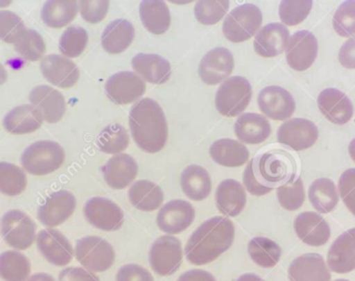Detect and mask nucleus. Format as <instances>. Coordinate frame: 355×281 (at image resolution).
<instances>
[{"label": "nucleus", "mask_w": 355, "mask_h": 281, "mask_svg": "<svg viewBox=\"0 0 355 281\" xmlns=\"http://www.w3.org/2000/svg\"><path fill=\"white\" fill-rule=\"evenodd\" d=\"M63 147L54 141H37L26 147L21 156L22 167L34 176L54 173L65 162Z\"/></svg>", "instance_id": "20e7f679"}, {"label": "nucleus", "mask_w": 355, "mask_h": 281, "mask_svg": "<svg viewBox=\"0 0 355 281\" xmlns=\"http://www.w3.org/2000/svg\"><path fill=\"white\" fill-rule=\"evenodd\" d=\"M296 175L295 160L288 152L272 150L249 162L243 173V185L252 196L268 195Z\"/></svg>", "instance_id": "f257e3e1"}, {"label": "nucleus", "mask_w": 355, "mask_h": 281, "mask_svg": "<svg viewBox=\"0 0 355 281\" xmlns=\"http://www.w3.org/2000/svg\"><path fill=\"white\" fill-rule=\"evenodd\" d=\"M146 92V84L133 71H120L111 76L105 84L107 98L116 105H128L137 101Z\"/></svg>", "instance_id": "f8f14e48"}, {"label": "nucleus", "mask_w": 355, "mask_h": 281, "mask_svg": "<svg viewBox=\"0 0 355 281\" xmlns=\"http://www.w3.org/2000/svg\"><path fill=\"white\" fill-rule=\"evenodd\" d=\"M31 273L29 258L20 252L7 250L0 254V278L5 281H26Z\"/></svg>", "instance_id": "4c0bfd02"}, {"label": "nucleus", "mask_w": 355, "mask_h": 281, "mask_svg": "<svg viewBox=\"0 0 355 281\" xmlns=\"http://www.w3.org/2000/svg\"><path fill=\"white\" fill-rule=\"evenodd\" d=\"M88 33L80 26H69L60 40V51L66 58H78L88 44Z\"/></svg>", "instance_id": "a18cd8bd"}, {"label": "nucleus", "mask_w": 355, "mask_h": 281, "mask_svg": "<svg viewBox=\"0 0 355 281\" xmlns=\"http://www.w3.org/2000/svg\"><path fill=\"white\" fill-rule=\"evenodd\" d=\"M109 5L110 0H79V10L85 22L96 24L105 18Z\"/></svg>", "instance_id": "8fccbe9b"}, {"label": "nucleus", "mask_w": 355, "mask_h": 281, "mask_svg": "<svg viewBox=\"0 0 355 281\" xmlns=\"http://www.w3.org/2000/svg\"><path fill=\"white\" fill-rule=\"evenodd\" d=\"M332 24L340 37H350L355 35V0H345L340 5L334 15Z\"/></svg>", "instance_id": "de8ad7c7"}, {"label": "nucleus", "mask_w": 355, "mask_h": 281, "mask_svg": "<svg viewBox=\"0 0 355 281\" xmlns=\"http://www.w3.org/2000/svg\"><path fill=\"white\" fill-rule=\"evenodd\" d=\"M294 230L302 242L313 247L327 244L331 234L329 224L315 212L300 213L294 221Z\"/></svg>", "instance_id": "412c9836"}, {"label": "nucleus", "mask_w": 355, "mask_h": 281, "mask_svg": "<svg viewBox=\"0 0 355 281\" xmlns=\"http://www.w3.org/2000/svg\"><path fill=\"white\" fill-rule=\"evenodd\" d=\"M339 62L347 69H355V37L347 40L339 51Z\"/></svg>", "instance_id": "5fc2aeb1"}, {"label": "nucleus", "mask_w": 355, "mask_h": 281, "mask_svg": "<svg viewBox=\"0 0 355 281\" xmlns=\"http://www.w3.org/2000/svg\"><path fill=\"white\" fill-rule=\"evenodd\" d=\"M26 281H55V279L53 278L49 273H39L26 279Z\"/></svg>", "instance_id": "4d7b16f0"}, {"label": "nucleus", "mask_w": 355, "mask_h": 281, "mask_svg": "<svg viewBox=\"0 0 355 281\" xmlns=\"http://www.w3.org/2000/svg\"><path fill=\"white\" fill-rule=\"evenodd\" d=\"M181 187L189 199L202 201L211 194V177L207 169L201 166L191 165L182 171Z\"/></svg>", "instance_id": "72a5a7b5"}, {"label": "nucleus", "mask_w": 355, "mask_h": 281, "mask_svg": "<svg viewBox=\"0 0 355 281\" xmlns=\"http://www.w3.org/2000/svg\"><path fill=\"white\" fill-rule=\"evenodd\" d=\"M261 24V10L256 5L245 3L228 13L223 24V33L230 42H245L260 31Z\"/></svg>", "instance_id": "39448f33"}, {"label": "nucleus", "mask_w": 355, "mask_h": 281, "mask_svg": "<svg viewBox=\"0 0 355 281\" xmlns=\"http://www.w3.org/2000/svg\"><path fill=\"white\" fill-rule=\"evenodd\" d=\"M37 226L26 213L10 210L0 221V233L9 246L28 250L37 239Z\"/></svg>", "instance_id": "6e6552de"}, {"label": "nucleus", "mask_w": 355, "mask_h": 281, "mask_svg": "<svg viewBox=\"0 0 355 281\" xmlns=\"http://www.w3.org/2000/svg\"><path fill=\"white\" fill-rule=\"evenodd\" d=\"M78 13L77 0H47L42 8V20L50 28L60 29L73 22Z\"/></svg>", "instance_id": "c9c22d12"}, {"label": "nucleus", "mask_w": 355, "mask_h": 281, "mask_svg": "<svg viewBox=\"0 0 355 281\" xmlns=\"http://www.w3.org/2000/svg\"><path fill=\"white\" fill-rule=\"evenodd\" d=\"M26 173L15 164L0 162V192L3 195L19 196L26 190Z\"/></svg>", "instance_id": "a19ab883"}, {"label": "nucleus", "mask_w": 355, "mask_h": 281, "mask_svg": "<svg viewBox=\"0 0 355 281\" xmlns=\"http://www.w3.org/2000/svg\"><path fill=\"white\" fill-rule=\"evenodd\" d=\"M338 189L347 208L355 216V169H347L341 175Z\"/></svg>", "instance_id": "3c124183"}, {"label": "nucleus", "mask_w": 355, "mask_h": 281, "mask_svg": "<svg viewBox=\"0 0 355 281\" xmlns=\"http://www.w3.org/2000/svg\"><path fill=\"white\" fill-rule=\"evenodd\" d=\"M168 1L175 3V5H188V3H193L194 0H168Z\"/></svg>", "instance_id": "680f3d73"}, {"label": "nucleus", "mask_w": 355, "mask_h": 281, "mask_svg": "<svg viewBox=\"0 0 355 281\" xmlns=\"http://www.w3.org/2000/svg\"><path fill=\"white\" fill-rule=\"evenodd\" d=\"M236 137L245 144H260L271 135L269 120L258 113H245L235 124Z\"/></svg>", "instance_id": "c756f323"}, {"label": "nucleus", "mask_w": 355, "mask_h": 281, "mask_svg": "<svg viewBox=\"0 0 355 281\" xmlns=\"http://www.w3.org/2000/svg\"><path fill=\"white\" fill-rule=\"evenodd\" d=\"M178 281H216V279L209 271L192 269V271L182 273Z\"/></svg>", "instance_id": "6e6d98bb"}, {"label": "nucleus", "mask_w": 355, "mask_h": 281, "mask_svg": "<svg viewBox=\"0 0 355 281\" xmlns=\"http://www.w3.org/2000/svg\"><path fill=\"white\" fill-rule=\"evenodd\" d=\"M196 219V210L186 200L166 203L157 214V225L162 232L175 235L186 231Z\"/></svg>", "instance_id": "2eb2a0df"}, {"label": "nucleus", "mask_w": 355, "mask_h": 281, "mask_svg": "<svg viewBox=\"0 0 355 281\" xmlns=\"http://www.w3.org/2000/svg\"><path fill=\"white\" fill-rule=\"evenodd\" d=\"M139 16L143 26L153 35H164L169 30L171 16L164 0H143Z\"/></svg>", "instance_id": "473e14b6"}, {"label": "nucleus", "mask_w": 355, "mask_h": 281, "mask_svg": "<svg viewBox=\"0 0 355 281\" xmlns=\"http://www.w3.org/2000/svg\"><path fill=\"white\" fill-rule=\"evenodd\" d=\"M40 67L47 82L60 88L75 86L80 77V71L76 64L62 56L52 54L44 56Z\"/></svg>", "instance_id": "6ab92c4d"}, {"label": "nucleus", "mask_w": 355, "mask_h": 281, "mask_svg": "<svg viewBox=\"0 0 355 281\" xmlns=\"http://www.w3.org/2000/svg\"><path fill=\"white\" fill-rule=\"evenodd\" d=\"M237 281H264L263 279L260 278L258 275L254 273H245L243 276L239 277Z\"/></svg>", "instance_id": "13d9d810"}, {"label": "nucleus", "mask_w": 355, "mask_h": 281, "mask_svg": "<svg viewBox=\"0 0 355 281\" xmlns=\"http://www.w3.org/2000/svg\"><path fill=\"white\" fill-rule=\"evenodd\" d=\"M290 32L283 24H270L257 33L254 48L262 58H275L286 50Z\"/></svg>", "instance_id": "393cba45"}, {"label": "nucleus", "mask_w": 355, "mask_h": 281, "mask_svg": "<svg viewBox=\"0 0 355 281\" xmlns=\"http://www.w3.org/2000/svg\"><path fill=\"white\" fill-rule=\"evenodd\" d=\"M318 137L316 124L307 119H291L279 126L277 131V142L297 152L313 146Z\"/></svg>", "instance_id": "9b49d317"}, {"label": "nucleus", "mask_w": 355, "mask_h": 281, "mask_svg": "<svg viewBox=\"0 0 355 281\" xmlns=\"http://www.w3.org/2000/svg\"><path fill=\"white\" fill-rule=\"evenodd\" d=\"M139 173V166L128 154H116L102 167L103 178L112 189H124L134 182Z\"/></svg>", "instance_id": "5701e85b"}, {"label": "nucleus", "mask_w": 355, "mask_h": 281, "mask_svg": "<svg viewBox=\"0 0 355 281\" xmlns=\"http://www.w3.org/2000/svg\"><path fill=\"white\" fill-rule=\"evenodd\" d=\"M44 118L33 105H19L3 119V126L11 135H29L42 126Z\"/></svg>", "instance_id": "c85d7f7f"}, {"label": "nucleus", "mask_w": 355, "mask_h": 281, "mask_svg": "<svg viewBox=\"0 0 355 281\" xmlns=\"http://www.w3.org/2000/svg\"><path fill=\"white\" fill-rule=\"evenodd\" d=\"M37 250L43 257L52 265L66 266L73 257L71 242L62 232L55 229H46L40 232L37 237Z\"/></svg>", "instance_id": "f3484780"}, {"label": "nucleus", "mask_w": 355, "mask_h": 281, "mask_svg": "<svg viewBox=\"0 0 355 281\" xmlns=\"http://www.w3.org/2000/svg\"><path fill=\"white\" fill-rule=\"evenodd\" d=\"M233 53L225 48H216L207 53L199 66V75L205 84L214 85L225 82L233 73Z\"/></svg>", "instance_id": "a211bd4d"}, {"label": "nucleus", "mask_w": 355, "mask_h": 281, "mask_svg": "<svg viewBox=\"0 0 355 281\" xmlns=\"http://www.w3.org/2000/svg\"><path fill=\"white\" fill-rule=\"evenodd\" d=\"M75 256L87 271L103 273L114 264L115 252L112 245L96 237H85L78 239L75 247Z\"/></svg>", "instance_id": "0eeeda50"}, {"label": "nucleus", "mask_w": 355, "mask_h": 281, "mask_svg": "<svg viewBox=\"0 0 355 281\" xmlns=\"http://www.w3.org/2000/svg\"><path fill=\"white\" fill-rule=\"evenodd\" d=\"M235 239L233 221L225 216L209 219L192 233L187 243V259L193 265H207L230 250Z\"/></svg>", "instance_id": "f03ea898"}, {"label": "nucleus", "mask_w": 355, "mask_h": 281, "mask_svg": "<svg viewBox=\"0 0 355 281\" xmlns=\"http://www.w3.org/2000/svg\"><path fill=\"white\" fill-rule=\"evenodd\" d=\"M290 281H331V273L324 257L316 253L304 254L288 267Z\"/></svg>", "instance_id": "b1692460"}, {"label": "nucleus", "mask_w": 355, "mask_h": 281, "mask_svg": "<svg viewBox=\"0 0 355 281\" xmlns=\"http://www.w3.org/2000/svg\"><path fill=\"white\" fill-rule=\"evenodd\" d=\"M128 199L136 209L152 212L159 209L164 203V192L155 182L139 180L134 182L128 190Z\"/></svg>", "instance_id": "f704fd0d"}, {"label": "nucleus", "mask_w": 355, "mask_h": 281, "mask_svg": "<svg viewBox=\"0 0 355 281\" xmlns=\"http://www.w3.org/2000/svg\"><path fill=\"white\" fill-rule=\"evenodd\" d=\"M13 0H0V8H6L11 5Z\"/></svg>", "instance_id": "e2e57ef3"}, {"label": "nucleus", "mask_w": 355, "mask_h": 281, "mask_svg": "<svg viewBox=\"0 0 355 281\" xmlns=\"http://www.w3.org/2000/svg\"><path fill=\"white\" fill-rule=\"evenodd\" d=\"M215 201L217 209L225 216H239L247 203L245 188L235 179H226L217 187Z\"/></svg>", "instance_id": "bb28decb"}, {"label": "nucleus", "mask_w": 355, "mask_h": 281, "mask_svg": "<svg viewBox=\"0 0 355 281\" xmlns=\"http://www.w3.org/2000/svg\"><path fill=\"white\" fill-rule=\"evenodd\" d=\"M277 200L281 207L288 211L300 209L305 201V189L302 178L293 176L288 182L277 188Z\"/></svg>", "instance_id": "37998d69"}, {"label": "nucleus", "mask_w": 355, "mask_h": 281, "mask_svg": "<svg viewBox=\"0 0 355 281\" xmlns=\"http://www.w3.org/2000/svg\"><path fill=\"white\" fill-rule=\"evenodd\" d=\"M209 154L215 163L225 167H241L248 163V148L235 139H222L209 147Z\"/></svg>", "instance_id": "2f4dec72"}, {"label": "nucleus", "mask_w": 355, "mask_h": 281, "mask_svg": "<svg viewBox=\"0 0 355 281\" xmlns=\"http://www.w3.org/2000/svg\"><path fill=\"white\" fill-rule=\"evenodd\" d=\"M84 214L89 223L101 231H118L124 223L122 209L107 198L89 199L84 207Z\"/></svg>", "instance_id": "9d476101"}, {"label": "nucleus", "mask_w": 355, "mask_h": 281, "mask_svg": "<svg viewBox=\"0 0 355 281\" xmlns=\"http://www.w3.org/2000/svg\"><path fill=\"white\" fill-rule=\"evenodd\" d=\"M76 205V198L71 191L58 190L51 194L40 205L37 218L43 225L55 228L73 216Z\"/></svg>", "instance_id": "ddd939ff"}, {"label": "nucleus", "mask_w": 355, "mask_h": 281, "mask_svg": "<svg viewBox=\"0 0 355 281\" xmlns=\"http://www.w3.org/2000/svg\"><path fill=\"white\" fill-rule=\"evenodd\" d=\"M319 110L332 124L343 126L353 118L354 107L345 92L336 88H327L318 96Z\"/></svg>", "instance_id": "aec40b11"}, {"label": "nucleus", "mask_w": 355, "mask_h": 281, "mask_svg": "<svg viewBox=\"0 0 355 281\" xmlns=\"http://www.w3.org/2000/svg\"><path fill=\"white\" fill-rule=\"evenodd\" d=\"M252 97V87L245 77L226 79L217 90L215 105L224 117H237L247 109Z\"/></svg>", "instance_id": "423d86ee"}, {"label": "nucleus", "mask_w": 355, "mask_h": 281, "mask_svg": "<svg viewBox=\"0 0 355 281\" xmlns=\"http://www.w3.org/2000/svg\"><path fill=\"white\" fill-rule=\"evenodd\" d=\"M327 263L334 273H349L355 269V228L341 234L330 247Z\"/></svg>", "instance_id": "a878e982"}, {"label": "nucleus", "mask_w": 355, "mask_h": 281, "mask_svg": "<svg viewBox=\"0 0 355 281\" xmlns=\"http://www.w3.org/2000/svg\"><path fill=\"white\" fill-rule=\"evenodd\" d=\"M258 105L263 114L272 120L284 121L295 112V101L282 87L269 86L259 94Z\"/></svg>", "instance_id": "dca6fc26"}, {"label": "nucleus", "mask_w": 355, "mask_h": 281, "mask_svg": "<svg viewBox=\"0 0 355 281\" xmlns=\"http://www.w3.org/2000/svg\"><path fill=\"white\" fill-rule=\"evenodd\" d=\"M116 281H154V277L144 267L128 264L119 269Z\"/></svg>", "instance_id": "603ef678"}, {"label": "nucleus", "mask_w": 355, "mask_h": 281, "mask_svg": "<svg viewBox=\"0 0 355 281\" xmlns=\"http://www.w3.org/2000/svg\"><path fill=\"white\" fill-rule=\"evenodd\" d=\"M313 0H282L279 5V19L284 26H297L309 16Z\"/></svg>", "instance_id": "49530a36"}, {"label": "nucleus", "mask_w": 355, "mask_h": 281, "mask_svg": "<svg viewBox=\"0 0 355 281\" xmlns=\"http://www.w3.org/2000/svg\"><path fill=\"white\" fill-rule=\"evenodd\" d=\"M130 129L136 145L144 152H160L167 143L165 113L150 98H143L133 105L130 112Z\"/></svg>", "instance_id": "7ed1b4c3"}, {"label": "nucleus", "mask_w": 355, "mask_h": 281, "mask_svg": "<svg viewBox=\"0 0 355 281\" xmlns=\"http://www.w3.org/2000/svg\"><path fill=\"white\" fill-rule=\"evenodd\" d=\"M182 257L181 241L171 235L157 239L149 250V264L160 276L173 275L180 269Z\"/></svg>", "instance_id": "1a4fd4ad"}, {"label": "nucleus", "mask_w": 355, "mask_h": 281, "mask_svg": "<svg viewBox=\"0 0 355 281\" xmlns=\"http://www.w3.org/2000/svg\"><path fill=\"white\" fill-rule=\"evenodd\" d=\"M60 281H100L94 273L81 267H68L60 271Z\"/></svg>", "instance_id": "864d4df0"}, {"label": "nucleus", "mask_w": 355, "mask_h": 281, "mask_svg": "<svg viewBox=\"0 0 355 281\" xmlns=\"http://www.w3.org/2000/svg\"><path fill=\"white\" fill-rule=\"evenodd\" d=\"M248 253L251 259L262 269L275 267L282 255V250L279 244L263 237L251 239L248 245Z\"/></svg>", "instance_id": "58836bf2"}, {"label": "nucleus", "mask_w": 355, "mask_h": 281, "mask_svg": "<svg viewBox=\"0 0 355 281\" xmlns=\"http://www.w3.org/2000/svg\"><path fill=\"white\" fill-rule=\"evenodd\" d=\"M22 19L11 11H0V40L15 44L26 31Z\"/></svg>", "instance_id": "09e8293b"}, {"label": "nucleus", "mask_w": 355, "mask_h": 281, "mask_svg": "<svg viewBox=\"0 0 355 281\" xmlns=\"http://www.w3.org/2000/svg\"><path fill=\"white\" fill-rule=\"evenodd\" d=\"M30 101L42 113L45 121L58 124L66 112V101L64 96L52 87L42 85L30 92Z\"/></svg>", "instance_id": "4be33fe9"}, {"label": "nucleus", "mask_w": 355, "mask_h": 281, "mask_svg": "<svg viewBox=\"0 0 355 281\" xmlns=\"http://www.w3.org/2000/svg\"><path fill=\"white\" fill-rule=\"evenodd\" d=\"M7 76H8V75H7V71H6L3 64L0 63V86L5 84L6 80H7Z\"/></svg>", "instance_id": "bf43d9fd"}, {"label": "nucleus", "mask_w": 355, "mask_h": 281, "mask_svg": "<svg viewBox=\"0 0 355 281\" xmlns=\"http://www.w3.org/2000/svg\"><path fill=\"white\" fill-rule=\"evenodd\" d=\"M309 201L320 213H329L339 203L337 187L331 179L319 178L309 187Z\"/></svg>", "instance_id": "e433bc0d"}, {"label": "nucleus", "mask_w": 355, "mask_h": 281, "mask_svg": "<svg viewBox=\"0 0 355 281\" xmlns=\"http://www.w3.org/2000/svg\"><path fill=\"white\" fill-rule=\"evenodd\" d=\"M19 56L29 62H37L44 56L45 42L42 35L35 30L26 29L15 43Z\"/></svg>", "instance_id": "79ce46f5"}, {"label": "nucleus", "mask_w": 355, "mask_h": 281, "mask_svg": "<svg viewBox=\"0 0 355 281\" xmlns=\"http://www.w3.org/2000/svg\"><path fill=\"white\" fill-rule=\"evenodd\" d=\"M349 153H350L351 158L354 160L355 163V139L351 141L350 145H349Z\"/></svg>", "instance_id": "052dcab7"}, {"label": "nucleus", "mask_w": 355, "mask_h": 281, "mask_svg": "<svg viewBox=\"0 0 355 281\" xmlns=\"http://www.w3.org/2000/svg\"><path fill=\"white\" fill-rule=\"evenodd\" d=\"M285 52L291 69L307 71L318 56V41L311 32L302 30L290 37Z\"/></svg>", "instance_id": "4468645a"}, {"label": "nucleus", "mask_w": 355, "mask_h": 281, "mask_svg": "<svg viewBox=\"0 0 355 281\" xmlns=\"http://www.w3.org/2000/svg\"><path fill=\"white\" fill-rule=\"evenodd\" d=\"M130 144V137L124 126L111 124L102 130L97 139V145L105 154H120Z\"/></svg>", "instance_id": "ea45409f"}, {"label": "nucleus", "mask_w": 355, "mask_h": 281, "mask_svg": "<svg viewBox=\"0 0 355 281\" xmlns=\"http://www.w3.org/2000/svg\"><path fill=\"white\" fill-rule=\"evenodd\" d=\"M230 9V0H198L194 7L196 18L204 26L220 22Z\"/></svg>", "instance_id": "c03bdc74"}, {"label": "nucleus", "mask_w": 355, "mask_h": 281, "mask_svg": "<svg viewBox=\"0 0 355 281\" xmlns=\"http://www.w3.org/2000/svg\"><path fill=\"white\" fill-rule=\"evenodd\" d=\"M134 37L133 24L125 19H118L105 26L101 37L102 48L110 54H120L132 44Z\"/></svg>", "instance_id": "7c9ffc66"}, {"label": "nucleus", "mask_w": 355, "mask_h": 281, "mask_svg": "<svg viewBox=\"0 0 355 281\" xmlns=\"http://www.w3.org/2000/svg\"><path fill=\"white\" fill-rule=\"evenodd\" d=\"M132 67L141 78L150 84H165L171 76L169 62L157 54H136L132 60Z\"/></svg>", "instance_id": "cd10ccee"}, {"label": "nucleus", "mask_w": 355, "mask_h": 281, "mask_svg": "<svg viewBox=\"0 0 355 281\" xmlns=\"http://www.w3.org/2000/svg\"><path fill=\"white\" fill-rule=\"evenodd\" d=\"M334 281H350V280H347V279H336V280Z\"/></svg>", "instance_id": "0e129e2a"}]
</instances>
